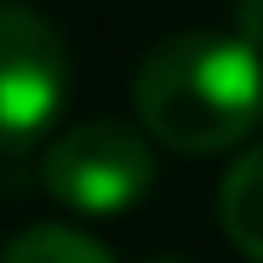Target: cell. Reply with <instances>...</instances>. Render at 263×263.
<instances>
[{
  "label": "cell",
  "mask_w": 263,
  "mask_h": 263,
  "mask_svg": "<svg viewBox=\"0 0 263 263\" xmlns=\"http://www.w3.org/2000/svg\"><path fill=\"white\" fill-rule=\"evenodd\" d=\"M63 98H69L63 34L29 6H0V155L34 149L52 132Z\"/></svg>",
  "instance_id": "obj_3"
},
{
  "label": "cell",
  "mask_w": 263,
  "mask_h": 263,
  "mask_svg": "<svg viewBox=\"0 0 263 263\" xmlns=\"http://www.w3.org/2000/svg\"><path fill=\"white\" fill-rule=\"evenodd\" d=\"M46 195L80 217H120L155 183L149 138L126 120H80L40 149Z\"/></svg>",
  "instance_id": "obj_2"
},
{
  "label": "cell",
  "mask_w": 263,
  "mask_h": 263,
  "mask_svg": "<svg viewBox=\"0 0 263 263\" xmlns=\"http://www.w3.org/2000/svg\"><path fill=\"white\" fill-rule=\"evenodd\" d=\"M0 263H115L86 229H69V223H34L23 229Z\"/></svg>",
  "instance_id": "obj_5"
},
{
  "label": "cell",
  "mask_w": 263,
  "mask_h": 263,
  "mask_svg": "<svg viewBox=\"0 0 263 263\" xmlns=\"http://www.w3.org/2000/svg\"><path fill=\"white\" fill-rule=\"evenodd\" d=\"M235 34L263 52V0H235Z\"/></svg>",
  "instance_id": "obj_6"
},
{
  "label": "cell",
  "mask_w": 263,
  "mask_h": 263,
  "mask_svg": "<svg viewBox=\"0 0 263 263\" xmlns=\"http://www.w3.org/2000/svg\"><path fill=\"white\" fill-rule=\"evenodd\" d=\"M138 120L178 155H223L263 120V52L240 34L189 29L138 63Z\"/></svg>",
  "instance_id": "obj_1"
},
{
  "label": "cell",
  "mask_w": 263,
  "mask_h": 263,
  "mask_svg": "<svg viewBox=\"0 0 263 263\" xmlns=\"http://www.w3.org/2000/svg\"><path fill=\"white\" fill-rule=\"evenodd\" d=\"M149 263H183V257H149Z\"/></svg>",
  "instance_id": "obj_7"
},
{
  "label": "cell",
  "mask_w": 263,
  "mask_h": 263,
  "mask_svg": "<svg viewBox=\"0 0 263 263\" xmlns=\"http://www.w3.org/2000/svg\"><path fill=\"white\" fill-rule=\"evenodd\" d=\"M217 223L252 263H263V143L246 149L223 172V183H217Z\"/></svg>",
  "instance_id": "obj_4"
}]
</instances>
